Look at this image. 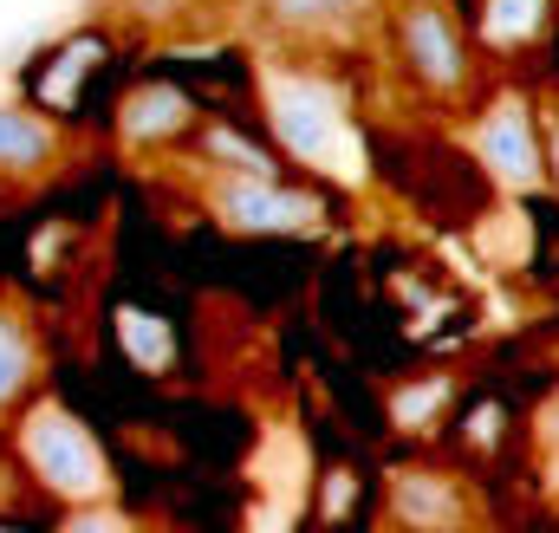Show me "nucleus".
I'll return each instance as SVG.
<instances>
[{"label":"nucleus","mask_w":559,"mask_h":533,"mask_svg":"<svg viewBox=\"0 0 559 533\" xmlns=\"http://www.w3.org/2000/svg\"><path fill=\"white\" fill-rule=\"evenodd\" d=\"M267 131L293 163L312 169H358V137H352V111L338 98L332 79L312 72H267Z\"/></svg>","instance_id":"nucleus-1"},{"label":"nucleus","mask_w":559,"mask_h":533,"mask_svg":"<svg viewBox=\"0 0 559 533\" xmlns=\"http://www.w3.org/2000/svg\"><path fill=\"white\" fill-rule=\"evenodd\" d=\"M397 59L417 79L423 98H462L475 79V52L442 0H404L397 13Z\"/></svg>","instance_id":"nucleus-2"},{"label":"nucleus","mask_w":559,"mask_h":533,"mask_svg":"<svg viewBox=\"0 0 559 533\" xmlns=\"http://www.w3.org/2000/svg\"><path fill=\"white\" fill-rule=\"evenodd\" d=\"M20 449H26V469L59 488V495H105V455L92 442V429L66 410V403H39L20 429Z\"/></svg>","instance_id":"nucleus-3"},{"label":"nucleus","mask_w":559,"mask_h":533,"mask_svg":"<svg viewBox=\"0 0 559 533\" xmlns=\"http://www.w3.org/2000/svg\"><path fill=\"white\" fill-rule=\"evenodd\" d=\"M209 215L235 235H306V228H319L325 209H319V196H306L280 176H241L235 169L228 182L209 189Z\"/></svg>","instance_id":"nucleus-4"},{"label":"nucleus","mask_w":559,"mask_h":533,"mask_svg":"<svg viewBox=\"0 0 559 533\" xmlns=\"http://www.w3.org/2000/svg\"><path fill=\"white\" fill-rule=\"evenodd\" d=\"M468 143H475L481 169H488L508 196H527V189L547 182V150H540V125H534L527 98H495V105L475 118Z\"/></svg>","instance_id":"nucleus-5"},{"label":"nucleus","mask_w":559,"mask_h":533,"mask_svg":"<svg viewBox=\"0 0 559 533\" xmlns=\"http://www.w3.org/2000/svg\"><path fill=\"white\" fill-rule=\"evenodd\" d=\"M391 514L404 528H455V521H468V501H462V482L455 475L397 469L391 475Z\"/></svg>","instance_id":"nucleus-6"},{"label":"nucleus","mask_w":559,"mask_h":533,"mask_svg":"<svg viewBox=\"0 0 559 533\" xmlns=\"http://www.w3.org/2000/svg\"><path fill=\"white\" fill-rule=\"evenodd\" d=\"M189 125H195V105L176 85H138L124 98V111H118V131H124V143H138V150H163V143H176V137L189 131Z\"/></svg>","instance_id":"nucleus-7"},{"label":"nucleus","mask_w":559,"mask_h":533,"mask_svg":"<svg viewBox=\"0 0 559 533\" xmlns=\"http://www.w3.org/2000/svg\"><path fill=\"white\" fill-rule=\"evenodd\" d=\"M66 150L59 125L33 105H0V176H39Z\"/></svg>","instance_id":"nucleus-8"},{"label":"nucleus","mask_w":559,"mask_h":533,"mask_svg":"<svg viewBox=\"0 0 559 533\" xmlns=\"http://www.w3.org/2000/svg\"><path fill=\"white\" fill-rule=\"evenodd\" d=\"M547 13L554 0H481V39L495 52H521L547 33Z\"/></svg>","instance_id":"nucleus-9"},{"label":"nucleus","mask_w":559,"mask_h":533,"mask_svg":"<svg viewBox=\"0 0 559 533\" xmlns=\"http://www.w3.org/2000/svg\"><path fill=\"white\" fill-rule=\"evenodd\" d=\"M365 7H371V0H261L267 26H280V33H306V39L352 26Z\"/></svg>","instance_id":"nucleus-10"},{"label":"nucleus","mask_w":559,"mask_h":533,"mask_svg":"<svg viewBox=\"0 0 559 533\" xmlns=\"http://www.w3.org/2000/svg\"><path fill=\"white\" fill-rule=\"evenodd\" d=\"M33 371H39V352H33L26 319L20 312H0V410L20 403V391L33 384Z\"/></svg>","instance_id":"nucleus-11"},{"label":"nucleus","mask_w":559,"mask_h":533,"mask_svg":"<svg viewBox=\"0 0 559 533\" xmlns=\"http://www.w3.org/2000/svg\"><path fill=\"white\" fill-rule=\"evenodd\" d=\"M202 143H209V156H215V163H235L241 176H280L274 156H267V150H254L248 137L228 131V125H209V131H202Z\"/></svg>","instance_id":"nucleus-12"},{"label":"nucleus","mask_w":559,"mask_h":533,"mask_svg":"<svg viewBox=\"0 0 559 533\" xmlns=\"http://www.w3.org/2000/svg\"><path fill=\"white\" fill-rule=\"evenodd\" d=\"M449 391H455L449 378H429V384H423L417 398H391V416H397V423H404L411 436H423V429H429V416H442Z\"/></svg>","instance_id":"nucleus-13"},{"label":"nucleus","mask_w":559,"mask_h":533,"mask_svg":"<svg viewBox=\"0 0 559 533\" xmlns=\"http://www.w3.org/2000/svg\"><path fill=\"white\" fill-rule=\"evenodd\" d=\"M495 436H501V403L475 410V429H468V442H475V449H495Z\"/></svg>","instance_id":"nucleus-14"},{"label":"nucleus","mask_w":559,"mask_h":533,"mask_svg":"<svg viewBox=\"0 0 559 533\" xmlns=\"http://www.w3.org/2000/svg\"><path fill=\"white\" fill-rule=\"evenodd\" d=\"M540 137H547V143H540V150H547V182L559 189V118H540Z\"/></svg>","instance_id":"nucleus-15"},{"label":"nucleus","mask_w":559,"mask_h":533,"mask_svg":"<svg viewBox=\"0 0 559 533\" xmlns=\"http://www.w3.org/2000/svg\"><path fill=\"white\" fill-rule=\"evenodd\" d=\"M138 7H150V13H169V7H176V0H138Z\"/></svg>","instance_id":"nucleus-16"},{"label":"nucleus","mask_w":559,"mask_h":533,"mask_svg":"<svg viewBox=\"0 0 559 533\" xmlns=\"http://www.w3.org/2000/svg\"><path fill=\"white\" fill-rule=\"evenodd\" d=\"M554 501H559V442H554Z\"/></svg>","instance_id":"nucleus-17"}]
</instances>
